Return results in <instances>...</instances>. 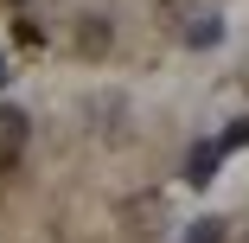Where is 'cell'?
<instances>
[{"instance_id":"obj_1","label":"cell","mask_w":249,"mask_h":243,"mask_svg":"<svg viewBox=\"0 0 249 243\" xmlns=\"http://www.w3.org/2000/svg\"><path fill=\"white\" fill-rule=\"evenodd\" d=\"M26 141H32V115L19 103H0V167L7 173L26 160Z\"/></svg>"},{"instance_id":"obj_2","label":"cell","mask_w":249,"mask_h":243,"mask_svg":"<svg viewBox=\"0 0 249 243\" xmlns=\"http://www.w3.org/2000/svg\"><path fill=\"white\" fill-rule=\"evenodd\" d=\"M179 38L192 45V52H211V45H224V19L205 7V13H185L179 19Z\"/></svg>"},{"instance_id":"obj_3","label":"cell","mask_w":249,"mask_h":243,"mask_svg":"<svg viewBox=\"0 0 249 243\" xmlns=\"http://www.w3.org/2000/svg\"><path fill=\"white\" fill-rule=\"evenodd\" d=\"M109 38H115L109 13H83V19H77V52H83V58H103V52H109Z\"/></svg>"},{"instance_id":"obj_4","label":"cell","mask_w":249,"mask_h":243,"mask_svg":"<svg viewBox=\"0 0 249 243\" xmlns=\"http://www.w3.org/2000/svg\"><path fill=\"white\" fill-rule=\"evenodd\" d=\"M217 167H224V148H217V141H198V148L185 154V186H211Z\"/></svg>"},{"instance_id":"obj_5","label":"cell","mask_w":249,"mask_h":243,"mask_svg":"<svg viewBox=\"0 0 249 243\" xmlns=\"http://www.w3.org/2000/svg\"><path fill=\"white\" fill-rule=\"evenodd\" d=\"M224 237H230V224H224V218H192V230H185L179 243H224Z\"/></svg>"},{"instance_id":"obj_6","label":"cell","mask_w":249,"mask_h":243,"mask_svg":"<svg viewBox=\"0 0 249 243\" xmlns=\"http://www.w3.org/2000/svg\"><path fill=\"white\" fill-rule=\"evenodd\" d=\"M13 38L26 45V52H38V45H45V26L38 19H13Z\"/></svg>"},{"instance_id":"obj_7","label":"cell","mask_w":249,"mask_h":243,"mask_svg":"<svg viewBox=\"0 0 249 243\" xmlns=\"http://www.w3.org/2000/svg\"><path fill=\"white\" fill-rule=\"evenodd\" d=\"M217 148H224V154H230V148H249V115H243V122H230V128L217 134Z\"/></svg>"},{"instance_id":"obj_8","label":"cell","mask_w":249,"mask_h":243,"mask_svg":"<svg viewBox=\"0 0 249 243\" xmlns=\"http://www.w3.org/2000/svg\"><path fill=\"white\" fill-rule=\"evenodd\" d=\"M7 77H13V71H7V58H0V90H7Z\"/></svg>"},{"instance_id":"obj_9","label":"cell","mask_w":249,"mask_h":243,"mask_svg":"<svg viewBox=\"0 0 249 243\" xmlns=\"http://www.w3.org/2000/svg\"><path fill=\"white\" fill-rule=\"evenodd\" d=\"M7 7H13V13H26V7H32V0H7Z\"/></svg>"}]
</instances>
